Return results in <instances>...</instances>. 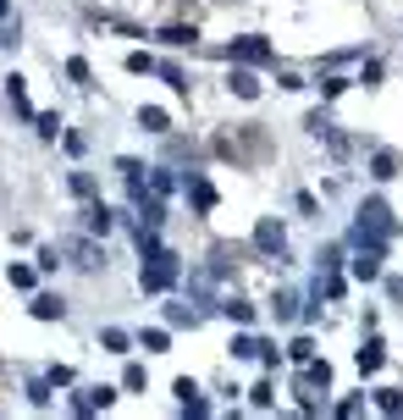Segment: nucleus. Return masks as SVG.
<instances>
[{"label": "nucleus", "instance_id": "5", "mask_svg": "<svg viewBox=\"0 0 403 420\" xmlns=\"http://www.w3.org/2000/svg\"><path fill=\"white\" fill-rule=\"evenodd\" d=\"M376 365H382V349H376V343H370V349H359V371H376Z\"/></svg>", "mask_w": 403, "mask_h": 420}, {"label": "nucleus", "instance_id": "8", "mask_svg": "<svg viewBox=\"0 0 403 420\" xmlns=\"http://www.w3.org/2000/svg\"><path fill=\"white\" fill-rule=\"evenodd\" d=\"M382 409H392V415H398V409H403V393H392V387H382Z\"/></svg>", "mask_w": 403, "mask_h": 420}, {"label": "nucleus", "instance_id": "4", "mask_svg": "<svg viewBox=\"0 0 403 420\" xmlns=\"http://www.w3.org/2000/svg\"><path fill=\"white\" fill-rule=\"evenodd\" d=\"M233 89H238V94H243V100H255V94H260V84H255V78H249V72H238V78H233Z\"/></svg>", "mask_w": 403, "mask_h": 420}, {"label": "nucleus", "instance_id": "6", "mask_svg": "<svg viewBox=\"0 0 403 420\" xmlns=\"http://www.w3.org/2000/svg\"><path fill=\"white\" fill-rule=\"evenodd\" d=\"M138 122H144L149 133H160V127H166V111H144V116H138Z\"/></svg>", "mask_w": 403, "mask_h": 420}, {"label": "nucleus", "instance_id": "1", "mask_svg": "<svg viewBox=\"0 0 403 420\" xmlns=\"http://www.w3.org/2000/svg\"><path fill=\"white\" fill-rule=\"evenodd\" d=\"M171 276H177V266H171V254H160V260H155V266L144 271V288H166Z\"/></svg>", "mask_w": 403, "mask_h": 420}, {"label": "nucleus", "instance_id": "2", "mask_svg": "<svg viewBox=\"0 0 403 420\" xmlns=\"http://www.w3.org/2000/svg\"><path fill=\"white\" fill-rule=\"evenodd\" d=\"M238 56H243V61H265L271 50H265V44H260V39H243V44H238Z\"/></svg>", "mask_w": 403, "mask_h": 420}, {"label": "nucleus", "instance_id": "7", "mask_svg": "<svg viewBox=\"0 0 403 420\" xmlns=\"http://www.w3.org/2000/svg\"><path fill=\"white\" fill-rule=\"evenodd\" d=\"M354 271H359V276H376L382 266H376V254H359V260H354Z\"/></svg>", "mask_w": 403, "mask_h": 420}, {"label": "nucleus", "instance_id": "3", "mask_svg": "<svg viewBox=\"0 0 403 420\" xmlns=\"http://www.w3.org/2000/svg\"><path fill=\"white\" fill-rule=\"evenodd\" d=\"M34 315H39V321H50V315H61V299H50V294H44V299H34Z\"/></svg>", "mask_w": 403, "mask_h": 420}]
</instances>
